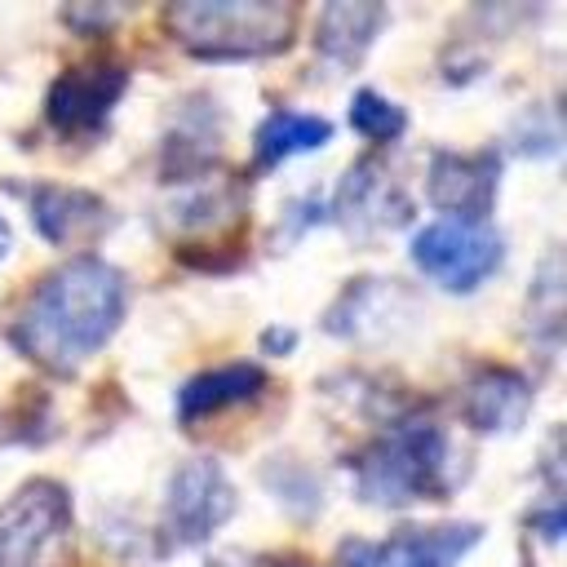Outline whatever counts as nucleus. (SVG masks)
Listing matches in <instances>:
<instances>
[{
  "label": "nucleus",
  "instance_id": "nucleus-6",
  "mask_svg": "<svg viewBox=\"0 0 567 567\" xmlns=\"http://www.w3.org/2000/svg\"><path fill=\"white\" fill-rule=\"evenodd\" d=\"M235 514V487L217 461H186L168 483L164 527L173 545H199Z\"/></svg>",
  "mask_w": 567,
  "mask_h": 567
},
{
  "label": "nucleus",
  "instance_id": "nucleus-12",
  "mask_svg": "<svg viewBox=\"0 0 567 567\" xmlns=\"http://www.w3.org/2000/svg\"><path fill=\"white\" fill-rule=\"evenodd\" d=\"M390 190H399L377 164H359L350 168L346 186H341V199H337V213L350 221V230H385V226H399L408 213L403 208H390Z\"/></svg>",
  "mask_w": 567,
  "mask_h": 567
},
{
  "label": "nucleus",
  "instance_id": "nucleus-2",
  "mask_svg": "<svg viewBox=\"0 0 567 567\" xmlns=\"http://www.w3.org/2000/svg\"><path fill=\"white\" fill-rule=\"evenodd\" d=\"M359 492L372 505H408L447 492V439L430 421H403L359 456Z\"/></svg>",
  "mask_w": 567,
  "mask_h": 567
},
{
  "label": "nucleus",
  "instance_id": "nucleus-5",
  "mask_svg": "<svg viewBox=\"0 0 567 567\" xmlns=\"http://www.w3.org/2000/svg\"><path fill=\"white\" fill-rule=\"evenodd\" d=\"M71 536V501L58 483L35 478L0 505V567H44Z\"/></svg>",
  "mask_w": 567,
  "mask_h": 567
},
{
  "label": "nucleus",
  "instance_id": "nucleus-14",
  "mask_svg": "<svg viewBox=\"0 0 567 567\" xmlns=\"http://www.w3.org/2000/svg\"><path fill=\"white\" fill-rule=\"evenodd\" d=\"M35 230L53 244H66V239H80L84 230H97L102 226V204L84 190H62V186H44L35 190V213H31Z\"/></svg>",
  "mask_w": 567,
  "mask_h": 567
},
{
  "label": "nucleus",
  "instance_id": "nucleus-1",
  "mask_svg": "<svg viewBox=\"0 0 567 567\" xmlns=\"http://www.w3.org/2000/svg\"><path fill=\"white\" fill-rule=\"evenodd\" d=\"M124 319V275L102 257H71L27 301L13 337L53 372L80 368L97 354Z\"/></svg>",
  "mask_w": 567,
  "mask_h": 567
},
{
  "label": "nucleus",
  "instance_id": "nucleus-7",
  "mask_svg": "<svg viewBox=\"0 0 567 567\" xmlns=\"http://www.w3.org/2000/svg\"><path fill=\"white\" fill-rule=\"evenodd\" d=\"M478 523L447 527H408L377 545H346V567H456L478 545Z\"/></svg>",
  "mask_w": 567,
  "mask_h": 567
},
{
  "label": "nucleus",
  "instance_id": "nucleus-8",
  "mask_svg": "<svg viewBox=\"0 0 567 567\" xmlns=\"http://www.w3.org/2000/svg\"><path fill=\"white\" fill-rule=\"evenodd\" d=\"M496 155H456L439 151L430 164V199L465 221H487L496 199Z\"/></svg>",
  "mask_w": 567,
  "mask_h": 567
},
{
  "label": "nucleus",
  "instance_id": "nucleus-3",
  "mask_svg": "<svg viewBox=\"0 0 567 567\" xmlns=\"http://www.w3.org/2000/svg\"><path fill=\"white\" fill-rule=\"evenodd\" d=\"M173 31L199 58L230 62V58H266L288 44L292 9L284 4H177L168 9Z\"/></svg>",
  "mask_w": 567,
  "mask_h": 567
},
{
  "label": "nucleus",
  "instance_id": "nucleus-4",
  "mask_svg": "<svg viewBox=\"0 0 567 567\" xmlns=\"http://www.w3.org/2000/svg\"><path fill=\"white\" fill-rule=\"evenodd\" d=\"M412 261L434 284L452 292H474L501 266V235L487 221L439 217L412 235Z\"/></svg>",
  "mask_w": 567,
  "mask_h": 567
},
{
  "label": "nucleus",
  "instance_id": "nucleus-11",
  "mask_svg": "<svg viewBox=\"0 0 567 567\" xmlns=\"http://www.w3.org/2000/svg\"><path fill=\"white\" fill-rule=\"evenodd\" d=\"M381 9L377 4H328L319 13V31H315V49L337 62V66H350L363 58V49L372 44L377 27H381Z\"/></svg>",
  "mask_w": 567,
  "mask_h": 567
},
{
  "label": "nucleus",
  "instance_id": "nucleus-13",
  "mask_svg": "<svg viewBox=\"0 0 567 567\" xmlns=\"http://www.w3.org/2000/svg\"><path fill=\"white\" fill-rule=\"evenodd\" d=\"M257 385H261V368H252V363H230V368H217V372H204V377L186 381V385L177 390V412H182L186 421H195V416H208V412H221V408H230V403L252 399Z\"/></svg>",
  "mask_w": 567,
  "mask_h": 567
},
{
  "label": "nucleus",
  "instance_id": "nucleus-9",
  "mask_svg": "<svg viewBox=\"0 0 567 567\" xmlns=\"http://www.w3.org/2000/svg\"><path fill=\"white\" fill-rule=\"evenodd\" d=\"M120 93H124V71L120 66H80V71H66L49 89V120L62 133L97 128L111 115V106L120 102Z\"/></svg>",
  "mask_w": 567,
  "mask_h": 567
},
{
  "label": "nucleus",
  "instance_id": "nucleus-10",
  "mask_svg": "<svg viewBox=\"0 0 567 567\" xmlns=\"http://www.w3.org/2000/svg\"><path fill=\"white\" fill-rule=\"evenodd\" d=\"M527 403H532V390L523 377H514L505 368H487L465 390V421L474 430H514V425H523Z\"/></svg>",
  "mask_w": 567,
  "mask_h": 567
},
{
  "label": "nucleus",
  "instance_id": "nucleus-16",
  "mask_svg": "<svg viewBox=\"0 0 567 567\" xmlns=\"http://www.w3.org/2000/svg\"><path fill=\"white\" fill-rule=\"evenodd\" d=\"M403 111L390 102V97H381V93H372V89H363V93H354V102H350V128L354 133H363V137H372V142H390V137H399L403 133Z\"/></svg>",
  "mask_w": 567,
  "mask_h": 567
},
{
  "label": "nucleus",
  "instance_id": "nucleus-17",
  "mask_svg": "<svg viewBox=\"0 0 567 567\" xmlns=\"http://www.w3.org/2000/svg\"><path fill=\"white\" fill-rule=\"evenodd\" d=\"M9 248H13V235H9V221L0 217V261L9 257Z\"/></svg>",
  "mask_w": 567,
  "mask_h": 567
},
{
  "label": "nucleus",
  "instance_id": "nucleus-15",
  "mask_svg": "<svg viewBox=\"0 0 567 567\" xmlns=\"http://www.w3.org/2000/svg\"><path fill=\"white\" fill-rule=\"evenodd\" d=\"M332 137V124L323 115H301V111H275L266 115V124L257 128V159L270 168V164H284L288 155H301V151H315Z\"/></svg>",
  "mask_w": 567,
  "mask_h": 567
}]
</instances>
